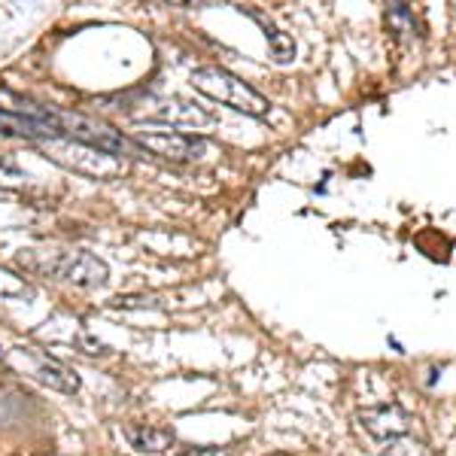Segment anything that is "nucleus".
Returning a JSON list of instances; mask_svg holds the SVG:
<instances>
[{
    "label": "nucleus",
    "mask_w": 456,
    "mask_h": 456,
    "mask_svg": "<svg viewBox=\"0 0 456 456\" xmlns=\"http://www.w3.org/2000/svg\"><path fill=\"white\" fill-rule=\"evenodd\" d=\"M384 456H432V451L423 444V441H414L411 436H395L387 441Z\"/></svg>",
    "instance_id": "nucleus-13"
},
{
    "label": "nucleus",
    "mask_w": 456,
    "mask_h": 456,
    "mask_svg": "<svg viewBox=\"0 0 456 456\" xmlns=\"http://www.w3.org/2000/svg\"><path fill=\"white\" fill-rule=\"evenodd\" d=\"M265 40H268L271 53H274V58L281 64H289L292 58H296V43H292V37L277 31L274 25H265Z\"/></svg>",
    "instance_id": "nucleus-12"
},
{
    "label": "nucleus",
    "mask_w": 456,
    "mask_h": 456,
    "mask_svg": "<svg viewBox=\"0 0 456 456\" xmlns=\"http://www.w3.org/2000/svg\"><path fill=\"white\" fill-rule=\"evenodd\" d=\"M365 429L371 432L374 438H395V436H408L411 429V417L404 414L399 404H380V408H369L359 414Z\"/></svg>",
    "instance_id": "nucleus-8"
},
{
    "label": "nucleus",
    "mask_w": 456,
    "mask_h": 456,
    "mask_svg": "<svg viewBox=\"0 0 456 456\" xmlns=\"http://www.w3.org/2000/svg\"><path fill=\"white\" fill-rule=\"evenodd\" d=\"M21 268L40 277L70 283L77 289H101L110 281V268L88 249H21Z\"/></svg>",
    "instance_id": "nucleus-1"
},
{
    "label": "nucleus",
    "mask_w": 456,
    "mask_h": 456,
    "mask_svg": "<svg viewBox=\"0 0 456 456\" xmlns=\"http://www.w3.org/2000/svg\"><path fill=\"white\" fill-rule=\"evenodd\" d=\"M0 134H6V137H25V141H46V137H61L53 128V125L21 119V116L4 113V110H0Z\"/></svg>",
    "instance_id": "nucleus-11"
},
{
    "label": "nucleus",
    "mask_w": 456,
    "mask_h": 456,
    "mask_svg": "<svg viewBox=\"0 0 456 456\" xmlns=\"http://www.w3.org/2000/svg\"><path fill=\"white\" fill-rule=\"evenodd\" d=\"M131 119L150 122V125H167V128H186V131H208L213 122V113L198 107L195 101L186 98H167V94H152L146 98L141 110H131Z\"/></svg>",
    "instance_id": "nucleus-4"
},
{
    "label": "nucleus",
    "mask_w": 456,
    "mask_h": 456,
    "mask_svg": "<svg viewBox=\"0 0 456 456\" xmlns=\"http://www.w3.org/2000/svg\"><path fill=\"white\" fill-rule=\"evenodd\" d=\"M6 362H10L16 371L34 378L37 384L55 389V393L73 395L79 389V378L68 369V365H61L58 359L46 356V353H40L34 347H12L10 353H6Z\"/></svg>",
    "instance_id": "nucleus-5"
},
{
    "label": "nucleus",
    "mask_w": 456,
    "mask_h": 456,
    "mask_svg": "<svg viewBox=\"0 0 456 456\" xmlns=\"http://www.w3.org/2000/svg\"><path fill=\"white\" fill-rule=\"evenodd\" d=\"M0 110L4 113H12V116H21V119H31V122H43V125H53L58 131V122H55V110L49 107H40L37 101L25 98V94L12 92V88L0 86ZM61 134V131H58Z\"/></svg>",
    "instance_id": "nucleus-10"
},
{
    "label": "nucleus",
    "mask_w": 456,
    "mask_h": 456,
    "mask_svg": "<svg viewBox=\"0 0 456 456\" xmlns=\"http://www.w3.org/2000/svg\"><path fill=\"white\" fill-rule=\"evenodd\" d=\"M171 6H216L225 4V0H167Z\"/></svg>",
    "instance_id": "nucleus-16"
},
{
    "label": "nucleus",
    "mask_w": 456,
    "mask_h": 456,
    "mask_svg": "<svg viewBox=\"0 0 456 456\" xmlns=\"http://www.w3.org/2000/svg\"><path fill=\"white\" fill-rule=\"evenodd\" d=\"M55 122H58L61 137H73V141L92 143V146H98V150L116 152V156H128V141H125L119 131L110 128L107 122L94 119V116L61 113V110H55Z\"/></svg>",
    "instance_id": "nucleus-7"
},
{
    "label": "nucleus",
    "mask_w": 456,
    "mask_h": 456,
    "mask_svg": "<svg viewBox=\"0 0 456 456\" xmlns=\"http://www.w3.org/2000/svg\"><path fill=\"white\" fill-rule=\"evenodd\" d=\"M176 456H232L225 447H189V451L176 453Z\"/></svg>",
    "instance_id": "nucleus-15"
},
{
    "label": "nucleus",
    "mask_w": 456,
    "mask_h": 456,
    "mask_svg": "<svg viewBox=\"0 0 456 456\" xmlns=\"http://www.w3.org/2000/svg\"><path fill=\"white\" fill-rule=\"evenodd\" d=\"M0 201H12V192H10V189H0Z\"/></svg>",
    "instance_id": "nucleus-17"
},
{
    "label": "nucleus",
    "mask_w": 456,
    "mask_h": 456,
    "mask_svg": "<svg viewBox=\"0 0 456 456\" xmlns=\"http://www.w3.org/2000/svg\"><path fill=\"white\" fill-rule=\"evenodd\" d=\"M21 296H28V281L19 277L16 271L0 265V298H21Z\"/></svg>",
    "instance_id": "nucleus-14"
},
{
    "label": "nucleus",
    "mask_w": 456,
    "mask_h": 456,
    "mask_svg": "<svg viewBox=\"0 0 456 456\" xmlns=\"http://www.w3.org/2000/svg\"><path fill=\"white\" fill-rule=\"evenodd\" d=\"M131 451L137 456H165L167 451H174L176 436L171 429H161V426H128L125 429Z\"/></svg>",
    "instance_id": "nucleus-9"
},
{
    "label": "nucleus",
    "mask_w": 456,
    "mask_h": 456,
    "mask_svg": "<svg viewBox=\"0 0 456 456\" xmlns=\"http://www.w3.org/2000/svg\"><path fill=\"white\" fill-rule=\"evenodd\" d=\"M40 146L43 156L53 159L55 165L68 167V171L79 176H92V180H119L128 171V159L125 156L73 141V137H46V141H40Z\"/></svg>",
    "instance_id": "nucleus-2"
},
{
    "label": "nucleus",
    "mask_w": 456,
    "mask_h": 456,
    "mask_svg": "<svg viewBox=\"0 0 456 456\" xmlns=\"http://www.w3.org/2000/svg\"><path fill=\"white\" fill-rule=\"evenodd\" d=\"M189 83H192L195 92H201L204 98L216 101V104H223V107L238 110V113H244V116L262 119V116H268V110H271L265 94H259L253 86L244 83L240 77H234V73L225 68H213V64L210 68H198V70H192Z\"/></svg>",
    "instance_id": "nucleus-3"
},
{
    "label": "nucleus",
    "mask_w": 456,
    "mask_h": 456,
    "mask_svg": "<svg viewBox=\"0 0 456 456\" xmlns=\"http://www.w3.org/2000/svg\"><path fill=\"white\" fill-rule=\"evenodd\" d=\"M134 143L146 150L150 156H159L165 161H176V165H186V161H201L210 156V141L201 134H183V131H137Z\"/></svg>",
    "instance_id": "nucleus-6"
}]
</instances>
